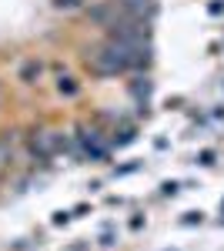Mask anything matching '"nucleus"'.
<instances>
[{
  "mask_svg": "<svg viewBox=\"0 0 224 251\" xmlns=\"http://www.w3.org/2000/svg\"><path fill=\"white\" fill-rule=\"evenodd\" d=\"M60 148H64V134L60 131H37V134L30 137V154L37 157V161L54 157Z\"/></svg>",
  "mask_w": 224,
  "mask_h": 251,
  "instance_id": "obj_1",
  "label": "nucleus"
},
{
  "mask_svg": "<svg viewBox=\"0 0 224 251\" xmlns=\"http://www.w3.org/2000/svg\"><path fill=\"white\" fill-rule=\"evenodd\" d=\"M57 10H80L84 7V0H54Z\"/></svg>",
  "mask_w": 224,
  "mask_h": 251,
  "instance_id": "obj_2",
  "label": "nucleus"
},
{
  "mask_svg": "<svg viewBox=\"0 0 224 251\" xmlns=\"http://www.w3.org/2000/svg\"><path fill=\"white\" fill-rule=\"evenodd\" d=\"M57 91H60V94H77V84H74V77H60Z\"/></svg>",
  "mask_w": 224,
  "mask_h": 251,
  "instance_id": "obj_3",
  "label": "nucleus"
},
{
  "mask_svg": "<svg viewBox=\"0 0 224 251\" xmlns=\"http://www.w3.org/2000/svg\"><path fill=\"white\" fill-rule=\"evenodd\" d=\"M198 164H214V151H201L198 154Z\"/></svg>",
  "mask_w": 224,
  "mask_h": 251,
  "instance_id": "obj_4",
  "label": "nucleus"
},
{
  "mask_svg": "<svg viewBox=\"0 0 224 251\" xmlns=\"http://www.w3.org/2000/svg\"><path fill=\"white\" fill-rule=\"evenodd\" d=\"M181 191V188H177V184H174V181H168V184H164V194H171V198H174V194Z\"/></svg>",
  "mask_w": 224,
  "mask_h": 251,
  "instance_id": "obj_5",
  "label": "nucleus"
},
{
  "mask_svg": "<svg viewBox=\"0 0 224 251\" xmlns=\"http://www.w3.org/2000/svg\"><path fill=\"white\" fill-rule=\"evenodd\" d=\"M221 208H224V204H221Z\"/></svg>",
  "mask_w": 224,
  "mask_h": 251,
  "instance_id": "obj_6",
  "label": "nucleus"
}]
</instances>
